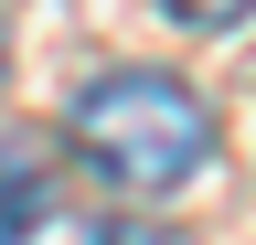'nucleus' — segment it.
Listing matches in <instances>:
<instances>
[{"mask_svg": "<svg viewBox=\"0 0 256 245\" xmlns=\"http://www.w3.org/2000/svg\"><path fill=\"white\" fill-rule=\"evenodd\" d=\"M43 213H54V181L32 149H0V245H32L43 235Z\"/></svg>", "mask_w": 256, "mask_h": 245, "instance_id": "f03ea898", "label": "nucleus"}, {"mask_svg": "<svg viewBox=\"0 0 256 245\" xmlns=\"http://www.w3.org/2000/svg\"><path fill=\"white\" fill-rule=\"evenodd\" d=\"M64 128H75L86 171L107 181V192H139V203L150 192H182V181L214 160L203 96H192L182 75H160V64H107L75 107H64Z\"/></svg>", "mask_w": 256, "mask_h": 245, "instance_id": "f257e3e1", "label": "nucleus"}, {"mask_svg": "<svg viewBox=\"0 0 256 245\" xmlns=\"http://www.w3.org/2000/svg\"><path fill=\"white\" fill-rule=\"evenodd\" d=\"M96 245H192V235H171V224H150V213H118Z\"/></svg>", "mask_w": 256, "mask_h": 245, "instance_id": "20e7f679", "label": "nucleus"}, {"mask_svg": "<svg viewBox=\"0 0 256 245\" xmlns=\"http://www.w3.org/2000/svg\"><path fill=\"white\" fill-rule=\"evenodd\" d=\"M246 11H256V0H171V21H192V32H235Z\"/></svg>", "mask_w": 256, "mask_h": 245, "instance_id": "7ed1b4c3", "label": "nucleus"}]
</instances>
